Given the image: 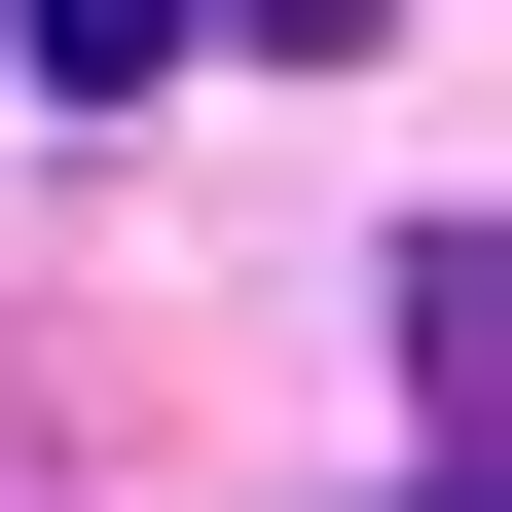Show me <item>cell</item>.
<instances>
[{
  "mask_svg": "<svg viewBox=\"0 0 512 512\" xmlns=\"http://www.w3.org/2000/svg\"><path fill=\"white\" fill-rule=\"evenodd\" d=\"M0 37H37L74 110H110V74H183V0H0Z\"/></svg>",
  "mask_w": 512,
  "mask_h": 512,
  "instance_id": "obj_1",
  "label": "cell"
},
{
  "mask_svg": "<svg viewBox=\"0 0 512 512\" xmlns=\"http://www.w3.org/2000/svg\"><path fill=\"white\" fill-rule=\"evenodd\" d=\"M183 37H293V74H366V37H403V0H183Z\"/></svg>",
  "mask_w": 512,
  "mask_h": 512,
  "instance_id": "obj_2",
  "label": "cell"
}]
</instances>
